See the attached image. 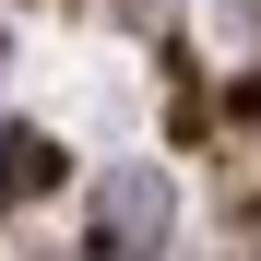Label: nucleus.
<instances>
[{
	"mask_svg": "<svg viewBox=\"0 0 261 261\" xmlns=\"http://www.w3.org/2000/svg\"><path fill=\"white\" fill-rule=\"evenodd\" d=\"M166 214H178L166 166H119V178L95 190V226H107V249H154V238H166Z\"/></svg>",
	"mask_w": 261,
	"mask_h": 261,
	"instance_id": "f257e3e1",
	"label": "nucleus"
},
{
	"mask_svg": "<svg viewBox=\"0 0 261 261\" xmlns=\"http://www.w3.org/2000/svg\"><path fill=\"white\" fill-rule=\"evenodd\" d=\"M60 178V154L36 143V130H0V202H24V190H48Z\"/></svg>",
	"mask_w": 261,
	"mask_h": 261,
	"instance_id": "f03ea898",
	"label": "nucleus"
}]
</instances>
